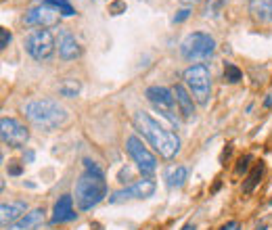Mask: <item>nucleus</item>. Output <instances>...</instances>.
Segmentation results:
<instances>
[{
  "instance_id": "6e6552de",
  "label": "nucleus",
  "mask_w": 272,
  "mask_h": 230,
  "mask_svg": "<svg viewBox=\"0 0 272 230\" xmlns=\"http://www.w3.org/2000/svg\"><path fill=\"white\" fill-rule=\"evenodd\" d=\"M0 136H3L5 145H9L11 149H21V147H25V142L30 140L27 128L21 126L17 120H13V118H3L0 120Z\"/></svg>"
},
{
  "instance_id": "39448f33",
  "label": "nucleus",
  "mask_w": 272,
  "mask_h": 230,
  "mask_svg": "<svg viewBox=\"0 0 272 230\" xmlns=\"http://www.w3.org/2000/svg\"><path fill=\"white\" fill-rule=\"evenodd\" d=\"M216 50V40L205 32H193L182 40L180 44V52L184 59L189 61H197V59H207Z\"/></svg>"
},
{
  "instance_id": "cd10ccee",
  "label": "nucleus",
  "mask_w": 272,
  "mask_h": 230,
  "mask_svg": "<svg viewBox=\"0 0 272 230\" xmlns=\"http://www.w3.org/2000/svg\"><path fill=\"white\" fill-rule=\"evenodd\" d=\"M189 15H191V9H182V11H178V15L174 17V23H182L184 19H189Z\"/></svg>"
},
{
  "instance_id": "2f4dec72",
  "label": "nucleus",
  "mask_w": 272,
  "mask_h": 230,
  "mask_svg": "<svg viewBox=\"0 0 272 230\" xmlns=\"http://www.w3.org/2000/svg\"><path fill=\"white\" fill-rule=\"evenodd\" d=\"M182 230H197V226H195V224H184Z\"/></svg>"
},
{
  "instance_id": "f3484780",
  "label": "nucleus",
  "mask_w": 272,
  "mask_h": 230,
  "mask_svg": "<svg viewBox=\"0 0 272 230\" xmlns=\"http://www.w3.org/2000/svg\"><path fill=\"white\" fill-rule=\"evenodd\" d=\"M249 9L257 19L272 21V0H249Z\"/></svg>"
},
{
  "instance_id": "473e14b6",
  "label": "nucleus",
  "mask_w": 272,
  "mask_h": 230,
  "mask_svg": "<svg viewBox=\"0 0 272 230\" xmlns=\"http://www.w3.org/2000/svg\"><path fill=\"white\" fill-rule=\"evenodd\" d=\"M182 5H195V3H199V0H180Z\"/></svg>"
},
{
  "instance_id": "a211bd4d",
  "label": "nucleus",
  "mask_w": 272,
  "mask_h": 230,
  "mask_svg": "<svg viewBox=\"0 0 272 230\" xmlns=\"http://www.w3.org/2000/svg\"><path fill=\"white\" fill-rule=\"evenodd\" d=\"M189 178V169L184 165H176V167H170L168 174H166V182L168 186H172V189H178V186H182L184 182H187Z\"/></svg>"
},
{
  "instance_id": "393cba45",
  "label": "nucleus",
  "mask_w": 272,
  "mask_h": 230,
  "mask_svg": "<svg viewBox=\"0 0 272 230\" xmlns=\"http://www.w3.org/2000/svg\"><path fill=\"white\" fill-rule=\"evenodd\" d=\"M11 40H13L11 32H9V30H5V27H3V30H0V48L5 50V48L11 44Z\"/></svg>"
},
{
  "instance_id": "a878e982",
  "label": "nucleus",
  "mask_w": 272,
  "mask_h": 230,
  "mask_svg": "<svg viewBox=\"0 0 272 230\" xmlns=\"http://www.w3.org/2000/svg\"><path fill=\"white\" fill-rule=\"evenodd\" d=\"M249 161H251V155L241 157V159H239V165H237V174H241V171H245V169H247V165H249Z\"/></svg>"
},
{
  "instance_id": "f257e3e1",
  "label": "nucleus",
  "mask_w": 272,
  "mask_h": 230,
  "mask_svg": "<svg viewBox=\"0 0 272 230\" xmlns=\"http://www.w3.org/2000/svg\"><path fill=\"white\" fill-rule=\"evenodd\" d=\"M132 122H134L136 132L142 134V138H147L149 145L157 153H159L164 159H174V157L178 155V151H180V138L174 132L166 130V128L157 122V120H153L147 111H136Z\"/></svg>"
},
{
  "instance_id": "b1692460",
  "label": "nucleus",
  "mask_w": 272,
  "mask_h": 230,
  "mask_svg": "<svg viewBox=\"0 0 272 230\" xmlns=\"http://www.w3.org/2000/svg\"><path fill=\"white\" fill-rule=\"evenodd\" d=\"M84 167H86V171H88V174H94V176H103V169L98 167L94 161H90V159H84Z\"/></svg>"
},
{
  "instance_id": "aec40b11",
  "label": "nucleus",
  "mask_w": 272,
  "mask_h": 230,
  "mask_svg": "<svg viewBox=\"0 0 272 230\" xmlns=\"http://www.w3.org/2000/svg\"><path fill=\"white\" fill-rule=\"evenodd\" d=\"M82 90V84L78 80H63L59 84V94L65 96V98H76Z\"/></svg>"
},
{
  "instance_id": "9d476101",
  "label": "nucleus",
  "mask_w": 272,
  "mask_h": 230,
  "mask_svg": "<svg viewBox=\"0 0 272 230\" xmlns=\"http://www.w3.org/2000/svg\"><path fill=\"white\" fill-rule=\"evenodd\" d=\"M155 182L153 180H138V182H134L132 186H128V189H122V191H118V193H113L111 197H109V203H122V201H130V199H149V197H153V193H155Z\"/></svg>"
},
{
  "instance_id": "c756f323",
  "label": "nucleus",
  "mask_w": 272,
  "mask_h": 230,
  "mask_svg": "<svg viewBox=\"0 0 272 230\" xmlns=\"http://www.w3.org/2000/svg\"><path fill=\"white\" fill-rule=\"evenodd\" d=\"M264 107H266V109H272V92L266 94V98H264Z\"/></svg>"
},
{
  "instance_id": "9b49d317",
  "label": "nucleus",
  "mask_w": 272,
  "mask_h": 230,
  "mask_svg": "<svg viewBox=\"0 0 272 230\" xmlns=\"http://www.w3.org/2000/svg\"><path fill=\"white\" fill-rule=\"evenodd\" d=\"M74 197L71 195H61L59 201L55 203V209H52V224H63V222H71L78 218V213L74 211Z\"/></svg>"
},
{
  "instance_id": "ddd939ff",
  "label": "nucleus",
  "mask_w": 272,
  "mask_h": 230,
  "mask_svg": "<svg viewBox=\"0 0 272 230\" xmlns=\"http://www.w3.org/2000/svg\"><path fill=\"white\" fill-rule=\"evenodd\" d=\"M82 54V48L78 44V40L71 36L69 32H61L59 36V56L63 61H74Z\"/></svg>"
},
{
  "instance_id": "f03ea898",
  "label": "nucleus",
  "mask_w": 272,
  "mask_h": 230,
  "mask_svg": "<svg viewBox=\"0 0 272 230\" xmlns=\"http://www.w3.org/2000/svg\"><path fill=\"white\" fill-rule=\"evenodd\" d=\"M25 115L27 120L34 122L36 126L44 128V130H55L65 124L67 111L52 98H42V100H32L25 105Z\"/></svg>"
},
{
  "instance_id": "dca6fc26",
  "label": "nucleus",
  "mask_w": 272,
  "mask_h": 230,
  "mask_svg": "<svg viewBox=\"0 0 272 230\" xmlns=\"http://www.w3.org/2000/svg\"><path fill=\"white\" fill-rule=\"evenodd\" d=\"M174 96H176V105H178V109H180V113H182V118L184 120H191L193 115H195V103H193V94L184 88L182 84H176L174 86Z\"/></svg>"
},
{
  "instance_id": "0eeeda50",
  "label": "nucleus",
  "mask_w": 272,
  "mask_h": 230,
  "mask_svg": "<svg viewBox=\"0 0 272 230\" xmlns=\"http://www.w3.org/2000/svg\"><path fill=\"white\" fill-rule=\"evenodd\" d=\"M126 149L128 153H130L132 157V161L138 165V169L142 171V174H153V171L157 169V159H155V155L142 145V140L138 136H128L126 140Z\"/></svg>"
},
{
  "instance_id": "20e7f679",
  "label": "nucleus",
  "mask_w": 272,
  "mask_h": 230,
  "mask_svg": "<svg viewBox=\"0 0 272 230\" xmlns=\"http://www.w3.org/2000/svg\"><path fill=\"white\" fill-rule=\"evenodd\" d=\"M184 84L189 86V90L193 94V98L197 100L199 105H207L209 100V92H211V76H209V69L199 63L193 65L189 69H184Z\"/></svg>"
},
{
  "instance_id": "423d86ee",
  "label": "nucleus",
  "mask_w": 272,
  "mask_h": 230,
  "mask_svg": "<svg viewBox=\"0 0 272 230\" xmlns=\"http://www.w3.org/2000/svg\"><path fill=\"white\" fill-rule=\"evenodd\" d=\"M25 50L36 61H46L55 52V36L48 30H34L25 38Z\"/></svg>"
},
{
  "instance_id": "2eb2a0df",
  "label": "nucleus",
  "mask_w": 272,
  "mask_h": 230,
  "mask_svg": "<svg viewBox=\"0 0 272 230\" xmlns=\"http://www.w3.org/2000/svg\"><path fill=\"white\" fill-rule=\"evenodd\" d=\"M25 209H27V203H23V201H17V203H3V207H0V222H3L5 228H9L11 224H15L17 220L23 218Z\"/></svg>"
},
{
  "instance_id": "5701e85b",
  "label": "nucleus",
  "mask_w": 272,
  "mask_h": 230,
  "mask_svg": "<svg viewBox=\"0 0 272 230\" xmlns=\"http://www.w3.org/2000/svg\"><path fill=\"white\" fill-rule=\"evenodd\" d=\"M109 13L111 15H122V13H126V3L124 0H113V3H109Z\"/></svg>"
},
{
  "instance_id": "4be33fe9",
  "label": "nucleus",
  "mask_w": 272,
  "mask_h": 230,
  "mask_svg": "<svg viewBox=\"0 0 272 230\" xmlns=\"http://www.w3.org/2000/svg\"><path fill=\"white\" fill-rule=\"evenodd\" d=\"M241 78H243V74H241V69L237 65H233V63H226L224 65V80L226 82L237 84V82H241Z\"/></svg>"
},
{
  "instance_id": "7c9ffc66",
  "label": "nucleus",
  "mask_w": 272,
  "mask_h": 230,
  "mask_svg": "<svg viewBox=\"0 0 272 230\" xmlns=\"http://www.w3.org/2000/svg\"><path fill=\"white\" fill-rule=\"evenodd\" d=\"M23 159H25V161H34V151H27V153L23 155Z\"/></svg>"
},
{
  "instance_id": "7ed1b4c3",
  "label": "nucleus",
  "mask_w": 272,
  "mask_h": 230,
  "mask_svg": "<svg viewBox=\"0 0 272 230\" xmlns=\"http://www.w3.org/2000/svg\"><path fill=\"white\" fill-rule=\"evenodd\" d=\"M107 197V182L103 180V176H94V174H86L78 180L76 184V201L78 207L82 211H88L94 205H98L101 201Z\"/></svg>"
},
{
  "instance_id": "bb28decb",
  "label": "nucleus",
  "mask_w": 272,
  "mask_h": 230,
  "mask_svg": "<svg viewBox=\"0 0 272 230\" xmlns=\"http://www.w3.org/2000/svg\"><path fill=\"white\" fill-rule=\"evenodd\" d=\"M21 171H23V167H21L17 161H11V163H9V174H11V176H21Z\"/></svg>"
},
{
  "instance_id": "6ab92c4d",
  "label": "nucleus",
  "mask_w": 272,
  "mask_h": 230,
  "mask_svg": "<svg viewBox=\"0 0 272 230\" xmlns=\"http://www.w3.org/2000/svg\"><path fill=\"white\" fill-rule=\"evenodd\" d=\"M262 176H264V163L260 161V163H255V167L249 171L247 180L243 182V193H245V195L253 193V189H255V186L262 182Z\"/></svg>"
},
{
  "instance_id": "412c9836",
  "label": "nucleus",
  "mask_w": 272,
  "mask_h": 230,
  "mask_svg": "<svg viewBox=\"0 0 272 230\" xmlns=\"http://www.w3.org/2000/svg\"><path fill=\"white\" fill-rule=\"evenodd\" d=\"M44 3L50 5V7H55L63 17H74V15H76V9L71 7L67 0H44Z\"/></svg>"
},
{
  "instance_id": "4468645a",
  "label": "nucleus",
  "mask_w": 272,
  "mask_h": 230,
  "mask_svg": "<svg viewBox=\"0 0 272 230\" xmlns=\"http://www.w3.org/2000/svg\"><path fill=\"white\" fill-rule=\"evenodd\" d=\"M44 209L38 207V209H32L30 213H25L21 220H17L15 224H11L7 230H38L42 224H44Z\"/></svg>"
},
{
  "instance_id": "f8f14e48",
  "label": "nucleus",
  "mask_w": 272,
  "mask_h": 230,
  "mask_svg": "<svg viewBox=\"0 0 272 230\" xmlns=\"http://www.w3.org/2000/svg\"><path fill=\"white\" fill-rule=\"evenodd\" d=\"M172 94H174V92H170L168 88H164V86H151V88L145 90V96H147L161 113H168L170 107L174 105V96H172Z\"/></svg>"
},
{
  "instance_id": "c85d7f7f",
  "label": "nucleus",
  "mask_w": 272,
  "mask_h": 230,
  "mask_svg": "<svg viewBox=\"0 0 272 230\" xmlns=\"http://www.w3.org/2000/svg\"><path fill=\"white\" fill-rule=\"evenodd\" d=\"M220 230H241V224H239L237 220H233V222H226Z\"/></svg>"
},
{
  "instance_id": "1a4fd4ad",
  "label": "nucleus",
  "mask_w": 272,
  "mask_h": 230,
  "mask_svg": "<svg viewBox=\"0 0 272 230\" xmlns=\"http://www.w3.org/2000/svg\"><path fill=\"white\" fill-rule=\"evenodd\" d=\"M59 17H61V13L55 7L42 3V5H38V7H34L25 13L23 23L25 25H36V27H40V30H48V27H55L57 23H59Z\"/></svg>"
}]
</instances>
